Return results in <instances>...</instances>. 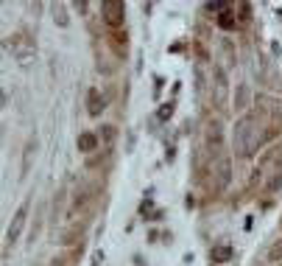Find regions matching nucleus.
I'll list each match as a JSON object with an SVG mask.
<instances>
[{
	"instance_id": "nucleus-12",
	"label": "nucleus",
	"mask_w": 282,
	"mask_h": 266,
	"mask_svg": "<svg viewBox=\"0 0 282 266\" xmlns=\"http://www.w3.org/2000/svg\"><path fill=\"white\" fill-rule=\"evenodd\" d=\"M268 260H282V241H274V244H271Z\"/></svg>"
},
{
	"instance_id": "nucleus-15",
	"label": "nucleus",
	"mask_w": 282,
	"mask_h": 266,
	"mask_svg": "<svg viewBox=\"0 0 282 266\" xmlns=\"http://www.w3.org/2000/svg\"><path fill=\"white\" fill-rule=\"evenodd\" d=\"M56 23L67 25V14H65V9H62V6H56Z\"/></svg>"
},
{
	"instance_id": "nucleus-7",
	"label": "nucleus",
	"mask_w": 282,
	"mask_h": 266,
	"mask_svg": "<svg viewBox=\"0 0 282 266\" xmlns=\"http://www.w3.org/2000/svg\"><path fill=\"white\" fill-rule=\"evenodd\" d=\"M98 140H101L106 149H112L115 140H118V129H115V126H101V135H98Z\"/></svg>"
},
{
	"instance_id": "nucleus-2",
	"label": "nucleus",
	"mask_w": 282,
	"mask_h": 266,
	"mask_svg": "<svg viewBox=\"0 0 282 266\" xmlns=\"http://www.w3.org/2000/svg\"><path fill=\"white\" fill-rule=\"evenodd\" d=\"M28 207H31V202L25 199L23 205L17 207V213H14V218H12V224H9V233H6V244H14L20 238V233H23V224H25V216H28Z\"/></svg>"
},
{
	"instance_id": "nucleus-9",
	"label": "nucleus",
	"mask_w": 282,
	"mask_h": 266,
	"mask_svg": "<svg viewBox=\"0 0 282 266\" xmlns=\"http://www.w3.org/2000/svg\"><path fill=\"white\" fill-rule=\"evenodd\" d=\"M207 143L221 146V123L218 121H210V126H207Z\"/></svg>"
},
{
	"instance_id": "nucleus-5",
	"label": "nucleus",
	"mask_w": 282,
	"mask_h": 266,
	"mask_svg": "<svg viewBox=\"0 0 282 266\" xmlns=\"http://www.w3.org/2000/svg\"><path fill=\"white\" fill-rule=\"evenodd\" d=\"M103 107H106V104H103V98H101V93L98 90H90L87 93V112H90L92 118H98L103 112Z\"/></svg>"
},
{
	"instance_id": "nucleus-14",
	"label": "nucleus",
	"mask_w": 282,
	"mask_h": 266,
	"mask_svg": "<svg viewBox=\"0 0 282 266\" xmlns=\"http://www.w3.org/2000/svg\"><path fill=\"white\" fill-rule=\"evenodd\" d=\"M171 115H174V107H171V104H165V107L159 109V121H168Z\"/></svg>"
},
{
	"instance_id": "nucleus-3",
	"label": "nucleus",
	"mask_w": 282,
	"mask_h": 266,
	"mask_svg": "<svg viewBox=\"0 0 282 266\" xmlns=\"http://www.w3.org/2000/svg\"><path fill=\"white\" fill-rule=\"evenodd\" d=\"M123 3H103L101 6V14H103V20H106V25L109 28H120V23H123Z\"/></svg>"
},
{
	"instance_id": "nucleus-8",
	"label": "nucleus",
	"mask_w": 282,
	"mask_h": 266,
	"mask_svg": "<svg viewBox=\"0 0 282 266\" xmlns=\"http://www.w3.org/2000/svg\"><path fill=\"white\" fill-rule=\"evenodd\" d=\"M276 191H282V168H276L265 182V194H276Z\"/></svg>"
},
{
	"instance_id": "nucleus-16",
	"label": "nucleus",
	"mask_w": 282,
	"mask_h": 266,
	"mask_svg": "<svg viewBox=\"0 0 282 266\" xmlns=\"http://www.w3.org/2000/svg\"><path fill=\"white\" fill-rule=\"evenodd\" d=\"M53 266H73V263H70L67 258H56V260H53Z\"/></svg>"
},
{
	"instance_id": "nucleus-1",
	"label": "nucleus",
	"mask_w": 282,
	"mask_h": 266,
	"mask_svg": "<svg viewBox=\"0 0 282 266\" xmlns=\"http://www.w3.org/2000/svg\"><path fill=\"white\" fill-rule=\"evenodd\" d=\"M260 146V129L254 115H243L235 123V151L238 157H252Z\"/></svg>"
},
{
	"instance_id": "nucleus-11",
	"label": "nucleus",
	"mask_w": 282,
	"mask_h": 266,
	"mask_svg": "<svg viewBox=\"0 0 282 266\" xmlns=\"http://www.w3.org/2000/svg\"><path fill=\"white\" fill-rule=\"evenodd\" d=\"M246 104H249V90H246V84H240L238 96H235V109H246Z\"/></svg>"
},
{
	"instance_id": "nucleus-13",
	"label": "nucleus",
	"mask_w": 282,
	"mask_h": 266,
	"mask_svg": "<svg viewBox=\"0 0 282 266\" xmlns=\"http://www.w3.org/2000/svg\"><path fill=\"white\" fill-rule=\"evenodd\" d=\"M218 25H221V28H232L235 25V20H232V12H221V17H218Z\"/></svg>"
},
{
	"instance_id": "nucleus-4",
	"label": "nucleus",
	"mask_w": 282,
	"mask_h": 266,
	"mask_svg": "<svg viewBox=\"0 0 282 266\" xmlns=\"http://www.w3.org/2000/svg\"><path fill=\"white\" fill-rule=\"evenodd\" d=\"M215 174H218V191H227L229 182H232V160H229L227 154H221V157H218Z\"/></svg>"
},
{
	"instance_id": "nucleus-10",
	"label": "nucleus",
	"mask_w": 282,
	"mask_h": 266,
	"mask_svg": "<svg viewBox=\"0 0 282 266\" xmlns=\"http://www.w3.org/2000/svg\"><path fill=\"white\" fill-rule=\"evenodd\" d=\"M229 258H232V247H227V244L212 249V260H215V263H227Z\"/></svg>"
},
{
	"instance_id": "nucleus-6",
	"label": "nucleus",
	"mask_w": 282,
	"mask_h": 266,
	"mask_svg": "<svg viewBox=\"0 0 282 266\" xmlns=\"http://www.w3.org/2000/svg\"><path fill=\"white\" fill-rule=\"evenodd\" d=\"M98 135H92V132H84V135H78V149L84 151V154H90V151H95L98 149Z\"/></svg>"
}]
</instances>
